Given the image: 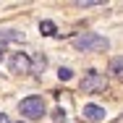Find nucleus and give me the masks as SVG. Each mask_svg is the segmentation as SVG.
Returning <instances> with one entry per match:
<instances>
[{"mask_svg": "<svg viewBox=\"0 0 123 123\" xmlns=\"http://www.w3.org/2000/svg\"><path fill=\"white\" fill-rule=\"evenodd\" d=\"M74 47L81 50V52H105L110 47L107 37L102 34H94V31H84V34H76L74 37Z\"/></svg>", "mask_w": 123, "mask_h": 123, "instance_id": "obj_1", "label": "nucleus"}, {"mask_svg": "<svg viewBox=\"0 0 123 123\" xmlns=\"http://www.w3.org/2000/svg\"><path fill=\"white\" fill-rule=\"evenodd\" d=\"M18 107H21V113H24L26 118H31V121H37V118H42V115H45V99L37 97V94L21 99V105H18Z\"/></svg>", "mask_w": 123, "mask_h": 123, "instance_id": "obj_2", "label": "nucleus"}, {"mask_svg": "<svg viewBox=\"0 0 123 123\" xmlns=\"http://www.w3.org/2000/svg\"><path fill=\"white\" fill-rule=\"evenodd\" d=\"M107 86V81H105V76L97 74V71H86V76L81 79V92L84 94H92V92H102Z\"/></svg>", "mask_w": 123, "mask_h": 123, "instance_id": "obj_3", "label": "nucleus"}, {"mask_svg": "<svg viewBox=\"0 0 123 123\" xmlns=\"http://www.w3.org/2000/svg\"><path fill=\"white\" fill-rule=\"evenodd\" d=\"M11 71H13V74H31V60H29V55H24V52L13 55Z\"/></svg>", "mask_w": 123, "mask_h": 123, "instance_id": "obj_4", "label": "nucleus"}, {"mask_svg": "<svg viewBox=\"0 0 123 123\" xmlns=\"http://www.w3.org/2000/svg\"><path fill=\"white\" fill-rule=\"evenodd\" d=\"M105 118V110L99 107V105H84V121H92V123H97Z\"/></svg>", "mask_w": 123, "mask_h": 123, "instance_id": "obj_5", "label": "nucleus"}, {"mask_svg": "<svg viewBox=\"0 0 123 123\" xmlns=\"http://www.w3.org/2000/svg\"><path fill=\"white\" fill-rule=\"evenodd\" d=\"M0 42H24V31L3 29V31H0Z\"/></svg>", "mask_w": 123, "mask_h": 123, "instance_id": "obj_6", "label": "nucleus"}, {"mask_svg": "<svg viewBox=\"0 0 123 123\" xmlns=\"http://www.w3.org/2000/svg\"><path fill=\"white\" fill-rule=\"evenodd\" d=\"M45 66H47V58L39 52V55L34 58V63H31V71H34V74H42V71H45Z\"/></svg>", "mask_w": 123, "mask_h": 123, "instance_id": "obj_7", "label": "nucleus"}, {"mask_svg": "<svg viewBox=\"0 0 123 123\" xmlns=\"http://www.w3.org/2000/svg\"><path fill=\"white\" fill-rule=\"evenodd\" d=\"M39 31H42V37H52V34H58L52 21H42V24H39Z\"/></svg>", "mask_w": 123, "mask_h": 123, "instance_id": "obj_8", "label": "nucleus"}, {"mask_svg": "<svg viewBox=\"0 0 123 123\" xmlns=\"http://www.w3.org/2000/svg\"><path fill=\"white\" fill-rule=\"evenodd\" d=\"M110 71H113V74H123V55L110 60Z\"/></svg>", "mask_w": 123, "mask_h": 123, "instance_id": "obj_9", "label": "nucleus"}, {"mask_svg": "<svg viewBox=\"0 0 123 123\" xmlns=\"http://www.w3.org/2000/svg\"><path fill=\"white\" fill-rule=\"evenodd\" d=\"M58 76H60V81H71L74 71H71V68H60V71H58Z\"/></svg>", "mask_w": 123, "mask_h": 123, "instance_id": "obj_10", "label": "nucleus"}, {"mask_svg": "<svg viewBox=\"0 0 123 123\" xmlns=\"http://www.w3.org/2000/svg\"><path fill=\"white\" fill-rule=\"evenodd\" d=\"M76 5H79V8H92V5H102V3H99V0H79Z\"/></svg>", "mask_w": 123, "mask_h": 123, "instance_id": "obj_11", "label": "nucleus"}, {"mask_svg": "<svg viewBox=\"0 0 123 123\" xmlns=\"http://www.w3.org/2000/svg\"><path fill=\"white\" fill-rule=\"evenodd\" d=\"M52 118H55V121H63V118H66V113H63L60 107H55V110H52Z\"/></svg>", "mask_w": 123, "mask_h": 123, "instance_id": "obj_12", "label": "nucleus"}, {"mask_svg": "<svg viewBox=\"0 0 123 123\" xmlns=\"http://www.w3.org/2000/svg\"><path fill=\"white\" fill-rule=\"evenodd\" d=\"M0 123H11V121H8V115H0Z\"/></svg>", "mask_w": 123, "mask_h": 123, "instance_id": "obj_13", "label": "nucleus"}, {"mask_svg": "<svg viewBox=\"0 0 123 123\" xmlns=\"http://www.w3.org/2000/svg\"><path fill=\"white\" fill-rule=\"evenodd\" d=\"M0 60H3V45H0Z\"/></svg>", "mask_w": 123, "mask_h": 123, "instance_id": "obj_14", "label": "nucleus"}]
</instances>
